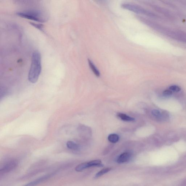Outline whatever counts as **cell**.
Segmentation results:
<instances>
[{
    "label": "cell",
    "mask_w": 186,
    "mask_h": 186,
    "mask_svg": "<svg viewBox=\"0 0 186 186\" xmlns=\"http://www.w3.org/2000/svg\"><path fill=\"white\" fill-rule=\"evenodd\" d=\"M41 71V58L39 52L36 51L32 55L31 66L28 75L29 81L35 83L39 79Z\"/></svg>",
    "instance_id": "6da1fadb"
},
{
    "label": "cell",
    "mask_w": 186,
    "mask_h": 186,
    "mask_svg": "<svg viewBox=\"0 0 186 186\" xmlns=\"http://www.w3.org/2000/svg\"><path fill=\"white\" fill-rule=\"evenodd\" d=\"M16 14L21 17L39 22H45L47 20L46 16L42 12L39 11H26L18 12Z\"/></svg>",
    "instance_id": "7a4b0ae2"
},
{
    "label": "cell",
    "mask_w": 186,
    "mask_h": 186,
    "mask_svg": "<svg viewBox=\"0 0 186 186\" xmlns=\"http://www.w3.org/2000/svg\"><path fill=\"white\" fill-rule=\"evenodd\" d=\"M121 7L123 9L139 14L145 15L150 16H153V14L145 10L143 8L136 4L125 3V4H121Z\"/></svg>",
    "instance_id": "3957f363"
},
{
    "label": "cell",
    "mask_w": 186,
    "mask_h": 186,
    "mask_svg": "<svg viewBox=\"0 0 186 186\" xmlns=\"http://www.w3.org/2000/svg\"><path fill=\"white\" fill-rule=\"evenodd\" d=\"M18 161L16 160H12L9 161L1 168L0 171L1 173H7L16 168L18 165Z\"/></svg>",
    "instance_id": "277c9868"
},
{
    "label": "cell",
    "mask_w": 186,
    "mask_h": 186,
    "mask_svg": "<svg viewBox=\"0 0 186 186\" xmlns=\"http://www.w3.org/2000/svg\"><path fill=\"white\" fill-rule=\"evenodd\" d=\"M52 176V174H49L45 176H44L38 178V179L35 180L33 181H31V182L29 183L26 185L23 186H36L37 185H38L41 183L43 182L46 180L50 178L51 176Z\"/></svg>",
    "instance_id": "5b68a950"
},
{
    "label": "cell",
    "mask_w": 186,
    "mask_h": 186,
    "mask_svg": "<svg viewBox=\"0 0 186 186\" xmlns=\"http://www.w3.org/2000/svg\"><path fill=\"white\" fill-rule=\"evenodd\" d=\"M131 157V155L128 153H124L121 154L118 157L117 162L118 163H123L128 162Z\"/></svg>",
    "instance_id": "8992f818"
},
{
    "label": "cell",
    "mask_w": 186,
    "mask_h": 186,
    "mask_svg": "<svg viewBox=\"0 0 186 186\" xmlns=\"http://www.w3.org/2000/svg\"><path fill=\"white\" fill-rule=\"evenodd\" d=\"M88 62L89 66H90L91 69L93 71V73L97 77H99L100 75V72L96 67L95 66L93 61L90 59H88Z\"/></svg>",
    "instance_id": "52a82bcc"
},
{
    "label": "cell",
    "mask_w": 186,
    "mask_h": 186,
    "mask_svg": "<svg viewBox=\"0 0 186 186\" xmlns=\"http://www.w3.org/2000/svg\"><path fill=\"white\" fill-rule=\"evenodd\" d=\"M90 167L88 162H84L78 165L77 166L75 167V170L77 172H81L85 170V169Z\"/></svg>",
    "instance_id": "ba28073f"
},
{
    "label": "cell",
    "mask_w": 186,
    "mask_h": 186,
    "mask_svg": "<svg viewBox=\"0 0 186 186\" xmlns=\"http://www.w3.org/2000/svg\"><path fill=\"white\" fill-rule=\"evenodd\" d=\"M66 145L68 148L72 150H78L79 148V146L77 144L71 141H68Z\"/></svg>",
    "instance_id": "9c48e42d"
},
{
    "label": "cell",
    "mask_w": 186,
    "mask_h": 186,
    "mask_svg": "<svg viewBox=\"0 0 186 186\" xmlns=\"http://www.w3.org/2000/svg\"><path fill=\"white\" fill-rule=\"evenodd\" d=\"M117 115L120 119L124 121H134L135 120L133 118L127 116L125 114L119 113H118Z\"/></svg>",
    "instance_id": "30bf717a"
},
{
    "label": "cell",
    "mask_w": 186,
    "mask_h": 186,
    "mask_svg": "<svg viewBox=\"0 0 186 186\" xmlns=\"http://www.w3.org/2000/svg\"><path fill=\"white\" fill-rule=\"evenodd\" d=\"M119 139V136L116 134H112L108 137V140L112 143H116L118 142Z\"/></svg>",
    "instance_id": "8fae6325"
},
{
    "label": "cell",
    "mask_w": 186,
    "mask_h": 186,
    "mask_svg": "<svg viewBox=\"0 0 186 186\" xmlns=\"http://www.w3.org/2000/svg\"><path fill=\"white\" fill-rule=\"evenodd\" d=\"M110 170H111V168H109V167L103 169V170H100L99 172L96 174V175H95V178H99L100 177L103 176V175L105 174L108 172H109L110 171Z\"/></svg>",
    "instance_id": "7c38bea8"
},
{
    "label": "cell",
    "mask_w": 186,
    "mask_h": 186,
    "mask_svg": "<svg viewBox=\"0 0 186 186\" xmlns=\"http://www.w3.org/2000/svg\"><path fill=\"white\" fill-rule=\"evenodd\" d=\"M88 162L90 167H100L102 165L101 161L100 160H95Z\"/></svg>",
    "instance_id": "4fadbf2b"
},
{
    "label": "cell",
    "mask_w": 186,
    "mask_h": 186,
    "mask_svg": "<svg viewBox=\"0 0 186 186\" xmlns=\"http://www.w3.org/2000/svg\"><path fill=\"white\" fill-rule=\"evenodd\" d=\"M152 113L154 116L157 118L161 117V114L159 110H152Z\"/></svg>",
    "instance_id": "5bb4252c"
},
{
    "label": "cell",
    "mask_w": 186,
    "mask_h": 186,
    "mask_svg": "<svg viewBox=\"0 0 186 186\" xmlns=\"http://www.w3.org/2000/svg\"><path fill=\"white\" fill-rule=\"evenodd\" d=\"M34 27H35L36 28L39 29V30L41 31H42L43 30V26L41 24H35V23H30Z\"/></svg>",
    "instance_id": "9a60e30c"
},
{
    "label": "cell",
    "mask_w": 186,
    "mask_h": 186,
    "mask_svg": "<svg viewBox=\"0 0 186 186\" xmlns=\"http://www.w3.org/2000/svg\"><path fill=\"white\" fill-rule=\"evenodd\" d=\"M170 90L175 92H179L181 90V88L179 87L176 86H171L170 87Z\"/></svg>",
    "instance_id": "2e32d148"
},
{
    "label": "cell",
    "mask_w": 186,
    "mask_h": 186,
    "mask_svg": "<svg viewBox=\"0 0 186 186\" xmlns=\"http://www.w3.org/2000/svg\"><path fill=\"white\" fill-rule=\"evenodd\" d=\"M172 94V92L170 90H167L163 92V94L165 96H170Z\"/></svg>",
    "instance_id": "e0dca14e"
}]
</instances>
